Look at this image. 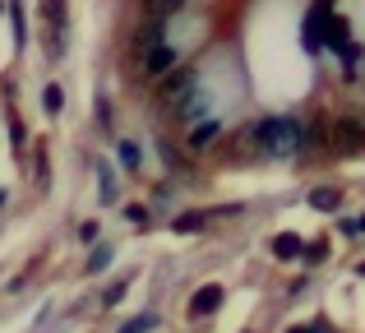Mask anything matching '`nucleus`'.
I'll list each match as a JSON object with an SVG mask.
<instances>
[{
    "label": "nucleus",
    "instance_id": "nucleus-1",
    "mask_svg": "<svg viewBox=\"0 0 365 333\" xmlns=\"http://www.w3.org/2000/svg\"><path fill=\"white\" fill-rule=\"evenodd\" d=\"M250 144L264 158H296L305 148V125L296 116H264L250 125Z\"/></svg>",
    "mask_w": 365,
    "mask_h": 333
},
{
    "label": "nucleus",
    "instance_id": "nucleus-2",
    "mask_svg": "<svg viewBox=\"0 0 365 333\" xmlns=\"http://www.w3.org/2000/svg\"><path fill=\"white\" fill-rule=\"evenodd\" d=\"M338 19V0H314L310 9H305V24H301V46L310 56L324 51V42H329V24Z\"/></svg>",
    "mask_w": 365,
    "mask_h": 333
},
{
    "label": "nucleus",
    "instance_id": "nucleus-3",
    "mask_svg": "<svg viewBox=\"0 0 365 333\" xmlns=\"http://www.w3.org/2000/svg\"><path fill=\"white\" fill-rule=\"evenodd\" d=\"M329 144H333V153H342V158L365 153V121L356 116V111L338 116V121H333V130H329Z\"/></svg>",
    "mask_w": 365,
    "mask_h": 333
},
{
    "label": "nucleus",
    "instance_id": "nucleus-4",
    "mask_svg": "<svg viewBox=\"0 0 365 333\" xmlns=\"http://www.w3.org/2000/svg\"><path fill=\"white\" fill-rule=\"evenodd\" d=\"M195 88H199V74L190 70V65H176V70L162 79V102H171V107H185L190 98H195Z\"/></svg>",
    "mask_w": 365,
    "mask_h": 333
},
{
    "label": "nucleus",
    "instance_id": "nucleus-5",
    "mask_svg": "<svg viewBox=\"0 0 365 333\" xmlns=\"http://www.w3.org/2000/svg\"><path fill=\"white\" fill-rule=\"evenodd\" d=\"M176 65H180V56L171 51L167 42H158V46H148V51H143V74H148V79H158V83L167 79Z\"/></svg>",
    "mask_w": 365,
    "mask_h": 333
},
{
    "label": "nucleus",
    "instance_id": "nucleus-6",
    "mask_svg": "<svg viewBox=\"0 0 365 333\" xmlns=\"http://www.w3.org/2000/svg\"><path fill=\"white\" fill-rule=\"evenodd\" d=\"M42 14H46V24H51V42H46V51L61 56L65 51V0H42Z\"/></svg>",
    "mask_w": 365,
    "mask_h": 333
},
{
    "label": "nucleus",
    "instance_id": "nucleus-7",
    "mask_svg": "<svg viewBox=\"0 0 365 333\" xmlns=\"http://www.w3.org/2000/svg\"><path fill=\"white\" fill-rule=\"evenodd\" d=\"M222 297H227V292H222V287H217V282H204V287H199V292H195V297H190V315H195V319H204V315H213V310H217V306H222Z\"/></svg>",
    "mask_w": 365,
    "mask_h": 333
},
{
    "label": "nucleus",
    "instance_id": "nucleus-8",
    "mask_svg": "<svg viewBox=\"0 0 365 333\" xmlns=\"http://www.w3.org/2000/svg\"><path fill=\"white\" fill-rule=\"evenodd\" d=\"M217 139H222V121H199V125L190 130V153H208Z\"/></svg>",
    "mask_w": 365,
    "mask_h": 333
},
{
    "label": "nucleus",
    "instance_id": "nucleus-9",
    "mask_svg": "<svg viewBox=\"0 0 365 333\" xmlns=\"http://www.w3.org/2000/svg\"><path fill=\"white\" fill-rule=\"evenodd\" d=\"M273 255H277V260H301L305 241H301V236H292V232H282V236H273Z\"/></svg>",
    "mask_w": 365,
    "mask_h": 333
},
{
    "label": "nucleus",
    "instance_id": "nucleus-10",
    "mask_svg": "<svg viewBox=\"0 0 365 333\" xmlns=\"http://www.w3.org/2000/svg\"><path fill=\"white\" fill-rule=\"evenodd\" d=\"M338 204H342V190H333V185L310 190V208H319V213H333Z\"/></svg>",
    "mask_w": 365,
    "mask_h": 333
},
{
    "label": "nucleus",
    "instance_id": "nucleus-11",
    "mask_svg": "<svg viewBox=\"0 0 365 333\" xmlns=\"http://www.w3.org/2000/svg\"><path fill=\"white\" fill-rule=\"evenodd\" d=\"M204 227H208V213H180L176 222H171V232L190 236V232H204Z\"/></svg>",
    "mask_w": 365,
    "mask_h": 333
},
{
    "label": "nucleus",
    "instance_id": "nucleus-12",
    "mask_svg": "<svg viewBox=\"0 0 365 333\" xmlns=\"http://www.w3.org/2000/svg\"><path fill=\"white\" fill-rule=\"evenodd\" d=\"M116 176H111V167L107 163H98V195H102V204H111V199H116Z\"/></svg>",
    "mask_w": 365,
    "mask_h": 333
},
{
    "label": "nucleus",
    "instance_id": "nucleus-13",
    "mask_svg": "<svg viewBox=\"0 0 365 333\" xmlns=\"http://www.w3.org/2000/svg\"><path fill=\"white\" fill-rule=\"evenodd\" d=\"M143 9H148V24H162L167 14L180 9V0H143Z\"/></svg>",
    "mask_w": 365,
    "mask_h": 333
},
{
    "label": "nucleus",
    "instance_id": "nucleus-14",
    "mask_svg": "<svg viewBox=\"0 0 365 333\" xmlns=\"http://www.w3.org/2000/svg\"><path fill=\"white\" fill-rule=\"evenodd\" d=\"M116 153H120V167H125V171H139L143 158H139V144H134V139H120Z\"/></svg>",
    "mask_w": 365,
    "mask_h": 333
},
{
    "label": "nucleus",
    "instance_id": "nucleus-15",
    "mask_svg": "<svg viewBox=\"0 0 365 333\" xmlns=\"http://www.w3.org/2000/svg\"><path fill=\"white\" fill-rule=\"evenodd\" d=\"M111 260H116V250H111V245H93V255H88V264H83V269H88V273H102Z\"/></svg>",
    "mask_w": 365,
    "mask_h": 333
},
{
    "label": "nucleus",
    "instance_id": "nucleus-16",
    "mask_svg": "<svg viewBox=\"0 0 365 333\" xmlns=\"http://www.w3.org/2000/svg\"><path fill=\"white\" fill-rule=\"evenodd\" d=\"M42 102H46V111L56 116V111L65 107V93H61V83H46V88H42Z\"/></svg>",
    "mask_w": 365,
    "mask_h": 333
},
{
    "label": "nucleus",
    "instance_id": "nucleus-17",
    "mask_svg": "<svg viewBox=\"0 0 365 333\" xmlns=\"http://www.w3.org/2000/svg\"><path fill=\"white\" fill-rule=\"evenodd\" d=\"M125 292H130V282H125V278H116L107 292H102V306H116V301H125Z\"/></svg>",
    "mask_w": 365,
    "mask_h": 333
},
{
    "label": "nucleus",
    "instance_id": "nucleus-18",
    "mask_svg": "<svg viewBox=\"0 0 365 333\" xmlns=\"http://www.w3.org/2000/svg\"><path fill=\"white\" fill-rule=\"evenodd\" d=\"M338 232H342V236H365V213H356V217H342V222H338Z\"/></svg>",
    "mask_w": 365,
    "mask_h": 333
},
{
    "label": "nucleus",
    "instance_id": "nucleus-19",
    "mask_svg": "<svg viewBox=\"0 0 365 333\" xmlns=\"http://www.w3.org/2000/svg\"><path fill=\"white\" fill-rule=\"evenodd\" d=\"M153 324H158V315H153V310H148V315H134V319H130V324H125L120 333H148Z\"/></svg>",
    "mask_w": 365,
    "mask_h": 333
},
{
    "label": "nucleus",
    "instance_id": "nucleus-20",
    "mask_svg": "<svg viewBox=\"0 0 365 333\" xmlns=\"http://www.w3.org/2000/svg\"><path fill=\"white\" fill-rule=\"evenodd\" d=\"M301 260H305V264H324V260H329V245H324V241H310Z\"/></svg>",
    "mask_w": 365,
    "mask_h": 333
},
{
    "label": "nucleus",
    "instance_id": "nucleus-21",
    "mask_svg": "<svg viewBox=\"0 0 365 333\" xmlns=\"http://www.w3.org/2000/svg\"><path fill=\"white\" fill-rule=\"evenodd\" d=\"M33 171H37V185L46 190V180H51V163H46V148L37 153V167H33Z\"/></svg>",
    "mask_w": 365,
    "mask_h": 333
},
{
    "label": "nucleus",
    "instance_id": "nucleus-22",
    "mask_svg": "<svg viewBox=\"0 0 365 333\" xmlns=\"http://www.w3.org/2000/svg\"><path fill=\"white\" fill-rule=\"evenodd\" d=\"M98 125L111 130V102H107V98H98Z\"/></svg>",
    "mask_w": 365,
    "mask_h": 333
},
{
    "label": "nucleus",
    "instance_id": "nucleus-23",
    "mask_svg": "<svg viewBox=\"0 0 365 333\" xmlns=\"http://www.w3.org/2000/svg\"><path fill=\"white\" fill-rule=\"evenodd\" d=\"M79 241H83V245L98 241V222H79Z\"/></svg>",
    "mask_w": 365,
    "mask_h": 333
},
{
    "label": "nucleus",
    "instance_id": "nucleus-24",
    "mask_svg": "<svg viewBox=\"0 0 365 333\" xmlns=\"http://www.w3.org/2000/svg\"><path fill=\"white\" fill-rule=\"evenodd\" d=\"M125 217H130V222H148V208H139V204H130V208H125Z\"/></svg>",
    "mask_w": 365,
    "mask_h": 333
},
{
    "label": "nucleus",
    "instance_id": "nucleus-25",
    "mask_svg": "<svg viewBox=\"0 0 365 333\" xmlns=\"http://www.w3.org/2000/svg\"><path fill=\"white\" fill-rule=\"evenodd\" d=\"M305 333H333L329 319H314V324H305Z\"/></svg>",
    "mask_w": 365,
    "mask_h": 333
},
{
    "label": "nucleus",
    "instance_id": "nucleus-26",
    "mask_svg": "<svg viewBox=\"0 0 365 333\" xmlns=\"http://www.w3.org/2000/svg\"><path fill=\"white\" fill-rule=\"evenodd\" d=\"M356 273H361V278H365V264H356Z\"/></svg>",
    "mask_w": 365,
    "mask_h": 333
},
{
    "label": "nucleus",
    "instance_id": "nucleus-27",
    "mask_svg": "<svg viewBox=\"0 0 365 333\" xmlns=\"http://www.w3.org/2000/svg\"><path fill=\"white\" fill-rule=\"evenodd\" d=\"M287 333H305V324H301V329H287Z\"/></svg>",
    "mask_w": 365,
    "mask_h": 333
},
{
    "label": "nucleus",
    "instance_id": "nucleus-28",
    "mask_svg": "<svg viewBox=\"0 0 365 333\" xmlns=\"http://www.w3.org/2000/svg\"><path fill=\"white\" fill-rule=\"evenodd\" d=\"M0 204H5V195H0Z\"/></svg>",
    "mask_w": 365,
    "mask_h": 333
},
{
    "label": "nucleus",
    "instance_id": "nucleus-29",
    "mask_svg": "<svg viewBox=\"0 0 365 333\" xmlns=\"http://www.w3.org/2000/svg\"><path fill=\"white\" fill-rule=\"evenodd\" d=\"M361 121H365V111H361Z\"/></svg>",
    "mask_w": 365,
    "mask_h": 333
}]
</instances>
